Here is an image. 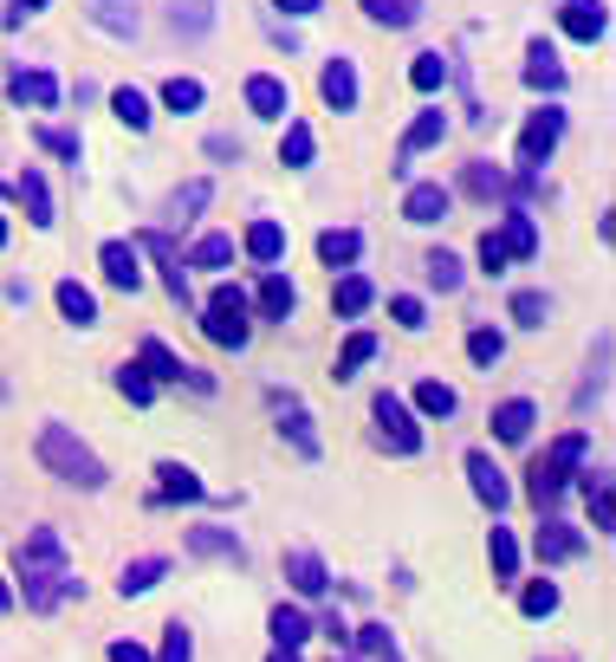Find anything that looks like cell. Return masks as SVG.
<instances>
[{
	"label": "cell",
	"mask_w": 616,
	"mask_h": 662,
	"mask_svg": "<svg viewBox=\"0 0 616 662\" xmlns=\"http://www.w3.org/2000/svg\"><path fill=\"white\" fill-rule=\"evenodd\" d=\"M169 26L189 33V40H202L208 26H214V0H169Z\"/></svg>",
	"instance_id": "obj_26"
},
{
	"label": "cell",
	"mask_w": 616,
	"mask_h": 662,
	"mask_svg": "<svg viewBox=\"0 0 616 662\" xmlns=\"http://www.w3.org/2000/svg\"><path fill=\"white\" fill-rule=\"evenodd\" d=\"M370 358H377V338H370V332H350V338H344V351H338V377H357V370L370 364Z\"/></svg>",
	"instance_id": "obj_38"
},
{
	"label": "cell",
	"mask_w": 616,
	"mask_h": 662,
	"mask_svg": "<svg viewBox=\"0 0 616 662\" xmlns=\"http://www.w3.org/2000/svg\"><path fill=\"white\" fill-rule=\"evenodd\" d=\"M468 358H474L480 370H493V364H500V358H506V338L480 325V332H468Z\"/></svg>",
	"instance_id": "obj_42"
},
{
	"label": "cell",
	"mask_w": 616,
	"mask_h": 662,
	"mask_svg": "<svg viewBox=\"0 0 616 662\" xmlns=\"http://www.w3.org/2000/svg\"><path fill=\"white\" fill-rule=\"evenodd\" d=\"M448 202H455V195H448L441 182H415L410 195H403V215L428 227V221H441V215H448Z\"/></svg>",
	"instance_id": "obj_14"
},
{
	"label": "cell",
	"mask_w": 616,
	"mask_h": 662,
	"mask_svg": "<svg viewBox=\"0 0 616 662\" xmlns=\"http://www.w3.org/2000/svg\"><path fill=\"white\" fill-rule=\"evenodd\" d=\"M117 390H124L131 403H149V396H156V377H149L143 364H124L117 370Z\"/></svg>",
	"instance_id": "obj_48"
},
{
	"label": "cell",
	"mask_w": 616,
	"mask_h": 662,
	"mask_svg": "<svg viewBox=\"0 0 616 662\" xmlns=\"http://www.w3.org/2000/svg\"><path fill=\"white\" fill-rule=\"evenodd\" d=\"M468 487L480 494V507L493 519L506 514V501H513V487H506V474L493 468V455H468Z\"/></svg>",
	"instance_id": "obj_7"
},
{
	"label": "cell",
	"mask_w": 616,
	"mask_h": 662,
	"mask_svg": "<svg viewBox=\"0 0 616 662\" xmlns=\"http://www.w3.org/2000/svg\"><path fill=\"white\" fill-rule=\"evenodd\" d=\"M59 312H66L71 325H98V299L85 293L78 280H59Z\"/></svg>",
	"instance_id": "obj_34"
},
{
	"label": "cell",
	"mask_w": 616,
	"mask_h": 662,
	"mask_svg": "<svg viewBox=\"0 0 616 662\" xmlns=\"http://www.w3.org/2000/svg\"><path fill=\"white\" fill-rule=\"evenodd\" d=\"M143 254H156V260H163V287H169V299H176V305H189V273H182V254H176L163 234H143Z\"/></svg>",
	"instance_id": "obj_12"
},
{
	"label": "cell",
	"mask_w": 616,
	"mask_h": 662,
	"mask_svg": "<svg viewBox=\"0 0 616 662\" xmlns=\"http://www.w3.org/2000/svg\"><path fill=\"white\" fill-rule=\"evenodd\" d=\"M7 604H13V591H7V585H0V610H7Z\"/></svg>",
	"instance_id": "obj_60"
},
{
	"label": "cell",
	"mask_w": 616,
	"mask_h": 662,
	"mask_svg": "<svg viewBox=\"0 0 616 662\" xmlns=\"http://www.w3.org/2000/svg\"><path fill=\"white\" fill-rule=\"evenodd\" d=\"M578 546H584V539H578V532H571L564 519L539 514V559H546V565H558V559H571Z\"/></svg>",
	"instance_id": "obj_18"
},
{
	"label": "cell",
	"mask_w": 616,
	"mask_h": 662,
	"mask_svg": "<svg viewBox=\"0 0 616 662\" xmlns=\"http://www.w3.org/2000/svg\"><path fill=\"white\" fill-rule=\"evenodd\" d=\"M189 260H195V267H208V273H221V267L234 260V234H202Z\"/></svg>",
	"instance_id": "obj_40"
},
{
	"label": "cell",
	"mask_w": 616,
	"mask_h": 662,
	"mask_svg": "<svg viewBox=\"0 0 616 662\" xmlns=\"http://www.w3.org/2000/svg\"><path fill=\"white\" fill-rule=\"evenodd\" d=\"M357 254H363V234H357V227H325V234H318V260H325L332 273L350 267Z\"/></svg>",
	"instance_id": "obj_17"
},
{
	"label": "cell",
	"mask_w": 616,
	"mask_h": 662,
	"mask_svg": "<svg viewBox=\"0 0 616 662\" xmlns=\"http://www.w3.org/2000/svg\"><path fill=\"white\" fill-rule=\"evenodd\" d=\"M46 7H53V0H7V7H0V26H26V20L46 13Z\"/></svg>",
	"instance_id": "obj_54"
},
{
	"label": "cell",
	"mask_w": 616,
	"mask_h": 662,
	"mask_svg": "<svg viewBox=\"0 0 616 662\" xmlns=\"http://www.w3.org/2000/svg\"><path fill=\"white\" fill-rule=\"evenodd\" d=\"M357 650H363L370 662H403V657H396V643H390V630H383V624H363V630H357Z\"/></svg>",
	"instance_id": "obj_45"
},
{
	"label": "cell",
	"mask_w": 616,
	"mask_h": 662,
	"mask_svg": "<svg viewBox=\"0 0 616 662\" xmlns=\"http://www.w3.org/2000/svg\"><path fill=\"white\" fill-rule=\"evenodd\" d=\"M279 13H318V0H273Z\"/></svg>",
	"instance_id": "obj_58"
},
{
	"label": "cell",
	"mask_w": 616,
	"mask_h": 662,
	"mask_svg": "<svg viewBox=\"0 0 616 662\" xmlns=\"http://www.w3.org/2000/svg\"><path fill=\"white\" fill-rule=\"evenodd\" d=\"M202 78H169V85H163V104H169V111H176V117H195V111H202Z\"/></svg>",
	"instance_id": "obj_32"
},
{
	"label": "cell",
	"mask_w": 616,
	"mask_h": 662,
	"mask_svg": "<svg viewBox=\"0 0 616 662\" xmlns=\"http://www.w3.org/2000/svg\"><path fill=\"white\" fill-rule=\"evenodd\" d=\"M273 662H299V657H292V650H273Z\"/></svg>",
	"instance_id": "obj_59"
},
{
	"label": "cell",
	"mask_w": 616,
	"mask_h": 662,
	"mask_svg": "<svg viewBox=\"0 0 616 662\" xmlns=\"http://www.w3.org/2000/svg\"><path fill=\"white\" fill-rule=\"evenodd\" d=\"M202 332L221 351H240L247 345V293L240 287H214V299H208V312H202Z\"/></svg>",
	"instance_id": "obj_4"
},
{
	"label": "cell",
	"mask_w": 616,
	"mask_h": 662,
	"mask_svg": "<svg viewBox=\"0 0 616 662\" xmlns=\"http://www.w3.org/2000/svg\"><path fill=\"white\" fill-rule=\"evenodd\" d=\"M53 98H59V78H53V72H13V104L46 111Z\"/></svg>",
	"instance_id": "obj_21"
},
{
	"label": "cell",
	"mask_w": 616,
	"mask_h": 662,
	"mask_svg": "<svg viewBox=\"0 0 616 662\" xmlns=\"http://www.w3.org/2000/svg\"><path fill=\"white\" fill-rule=\"evenodd\" d=\"M468 189H474V195H513V189H506V176H500V169H486V162L468 169Z\"/></svg>",
	"instance_id": "obj_52"
},
{
	"label": "cell",
	"mask_w": 616,
	"mask_h": 662,
	"mask_svg": "<svg viewBox=\"0 0 616 662\" xmlns=\"http://www.w3.org/2000/svg\"><path fill=\"white\" fill-rule=\"evenodd\" d=\"M279 436L292 441L305 461H318V436H312V416H305V403H279Z\"/></svg>",
	"instance_id": "obj_15"
},
{
	"label": "cell",
	"mask_w": 616,
	"mask_h": 662,
	"mask_svg": "<svg viewBox=\"0 0 616 662\" xmlns=\"http://www.w3.org/2000/svg\"><path fill=\"white\" fill-rule=\"evenodd\" d=\"M428 287H441V293H455V287H461V260H455L448 247H435V254H428Z\"/></svg>",
	"instance_id": "obj_46"
},
{
	"label": "cell",
	"mask_w": 616,
	"mask_h": 662,
	"mask_svg": "<svg viewBox=\"0 0 616 662\" xmlns=\"http://www.w3.org/2000/svg\"><path fill=\"white\" fill-rule=\"evenodd\" d=\"M564 33H571V40H604V33H611V13L591 7V0H564Z\"/></svg>",
	"instance_id": "obj_16"
},
{
	"label": "cell",
	"mask_w": 616,
	"mask_h": 662,
	"mask_svg": "<svg viewBox=\"0 0 616 662\" xmlns=\"http://www.w3.org/2000/svg\"><path fill=\"white\" fill-rule=\"evenodd\" d=\"M137 358H143V370H149V377H163V383H169V377H189V370H182V358H176L163 338H143Z\"/></svg>",
	"instance_id": "obj_37"
},
{
	"label": "cell",
	"mask_w": 616,
	"mask_h": 662,
	"mask_svg": "<svg viewBox=\"0 0 616 662\" xmlns=\"http://www.w3.org/2000/svg\"><path fill=\"white\" fill-rule=\"evenodd\" d=\"M370 416H377V436L390 441L396 455H415V448H422V429H415V416L403 409V396H390V390H383V396L370 403Z\"/></svg>",
	"instance_id": "obj_6"
},
{
	"label": "cell",
	"mask_w": 616,
	"mask_h": 662,
	"mask_svg": "<svg viewBox=\"0 0 616 662\" xmlns=\"http://www.w3.org/2000/svg\"><path fill=\"white\" fill-rule=\"evenodd\" d=\"M318 91H325L332 111H350V104H357V66H350V59H332V66L318 72Z\"/></svg>",
	"instance_id": "obj_13"
},
{
	"label": "cell",
	"mask_w": 616,
	"mask_h": 662,
	"mask_svg": "<svg viewBox=\"0 0 616 662\" xmlns=\"http://www.w3.org/2000/svg\"><path fill=\"white\" fill-rule=\"evenodd\" d=\"M533 416H539V409H533L526 396H513V403L493 409V436H500V441H526V436H533Z\"/></svg>",
	"instance_id": "obj_20"
},
{
	"label": "cell",
	"mask_w": 616,
	"mask_h": 662,
	"mask_svg": "<svg viewBox=\"0 0 616 662\" xmlns=\"http://www.w3.org/2000/svg\"><path fill=\"white\" fill-rule=\"evenodd\" d=\"M564 137V111L558 104H539L533 117H526V131H519V162H526V182L546 169V156H551V144Z\"/></svg>",
	"instance_id": "obj_5"
},
{
	"label": "cell",
	"mask_w": 616,
	"mask_h": 662,
	"mask_svg": "<svg viewBox=\"0 0 616 662\" xmlns=\"http://www.w3.org/2000/svg\"><path fill=\"white\" fill-rule=\"evenodd\" d=\"M506 267H513V260H506V247H500V234L486 227V234H480V273L493 280V273H506Z\"/></svg>",
	"instance_id": "obj_51"
},
{
	"label": "cell",
	"mask_w": 616,
	"mask_h": 662,
	"mask_svg": "<svg viewBox=\"0 0 616 662\" xmlns=\"http://www.w3.org/2000/svg\"><path fill=\"white\" fill-rule=\"evenodd\" d=\"M40 149H53V156H71V162H78V137H71V131H53V124H40Z\"/></svg>",
	"instance_id": "obj_55"
},
{
	"label": "cell",
	"mask_w": 616,
	"mask_h": 662,
	"mask_svg": "<svg viewBox=\"0 0 616 662\" xmlns=\"http://www.w3.org/2000/svg\"><path fill=\"white\" fill-rule=\"evenodd\" d=\"M111 662H149V650L131 643V637H117V643H111Z\"/></svg>",
	"instance_id": "obj_57"
},
{
	"label": "cell",
	"mask_w": 616,
	"mask_h": 662,
	"mask_svg": "<svg viewBox=\"0 0 616 662\" xmlns=\"http://www.w3.org/2000/svg\"><path fill=\"white\" fill-rule=\"evenodd\" d=\"M370 280H363V273H344L338 280V293H332V312H338V318H363V312H370Z\"/></svg>",
	"instance_id": "obj_28"
},
{
	"label": "cell",
	"mask_w": 616,
	"mask_h": 662,
	"mask_svg": "<svg viewBox=\"0 0 616 662\" xmlns=\"http://www.w3.org/2000/svg\"><path fill=\"white\" fill-rule=\"evenodd\" d=\"M0 240H7V221H0Z\"/></svg>",
	"instance_id": "obj_62"
},
{
	"label": "cell",
	"mask_w": 616,
	"mask_h": 662,
	"mask_svg": "<svg viewBox=\"0 0 616 662\" xmlns=\"http://www.w3.org/2000/svg\"><path fill=\"white\" fill-rule=\"evenodd\" d=\"M332 662H357V657H332Z\"/></svg>",
	"instance_id": "obj_61"
},
{
	"label": "cell",
	"mask_w": 616,
	"mask_h": 662,
	"mask_svg": "<svg viewBox=\"0 0 616 662\" xmlns=\"http://www.w3.org/2000/svg\"><path fill=\"white\" fill-rule=\"evenodd\" d=\"M513 318H519V325H546V318H551V299H546V293H513Z\"/></svg>",
	"instance_id": "obj_50"
},
{
	"label": "cell",
	"mask_w": 616,
	"mask_h": 662,
	"mask_svg": "<svg viewBox=\"0 0 616 662\" xmlns=\"http://www.w3.org/2000/svg\"><path fill=\"white\" fill-rule=\"evenodd\" d=\"M20 591H26V610H59L66 597H85V579L66 565V546H59V532L53 526H40V532H26V546H20Z\"/></svg>",
	"instance_id": "obj_1"
},
{
	"label": "cell",
	"mask_w": 616,
	"mask_h": 662,
	"mask_svg": "<svg viewBox=\"0 0 616 662\" xmlns=\"http://www.w3.org/2000/svg\"><path fill=\"white\" fill-rule=\"evenodd\" d=\"M312 630H318V624H312L305 610H292V604H279V610H273V643H279V650H299Z\"/></svg>",
	"instance_id": "obj_30"
},
{
	"label": "cell",
	"mask_w": 616,
	"mask_h": 662,
	"mask_svg": "<svg viewBox=\"0 0 616 662\" xmlns=\"http://www.w3.org/2000/svg\"><path fill=\"white\" fill-rule=\"evenodd\" d=\"M410 85H415V91H435V85H448V59H441V53H422V59L410 66Z\"/></svg>",
	"instance_id": "obj_47"
},
{
	"label": "cell",
	"mask_w": 616,
	"mask_h": 662,
	"mask_svg": "<svg viewBox=\"0 0 616 662\" xmlns=\"http://www.w3.org/2000/svg\"><path fill=\"white\" fill-rule=\"evenodd\" d=\"M85 13L111 33V40H137V26H143V7L137 0H85Z\"/></svg>",
	"instance_id": "obj_9"
},
{
	"label": "cell",
	"mask_w": 616,
	"mask_h": 662,
	"mask_svg": "<svg viewBox=\"0 0 616 662\" xmlns=\"http://www.w3.org/2000/svg\"><path fill=\"white\" fill-rule=\"evenodd\" d=\"M279 156H285V169H312V124H285Z\"/></svg>",
	"instance_id": "obj_39"
},
{
	"label": "cell",
	"mask_w": 616,
	"mask_h": 662,
	"mask_svg": "<svg viewBox=\"0 0 616 662\" xmlns=\"http://www.w3.org/2000/svg\"><path fill=\"white\" fill-rule=\"evenodd\" d=\"M189 657H195L189 624H169V630H163V657H156V662H189Z\"/></svg>",
	"instance_id": "obj_49"
},
{
	"label": "cell",
	"mask_w": 616,
	"mask_h": 662,
	"mask_svg": "<svg viewBox=\"0 0 616 662\" xmlns=\"http://www.w3.org/2000/svg\"><path fill=\"white\" fill-rule=\"evenodd\" d=\"M40 461H46L59 481H78V487H104V481H111V474H104V461L71 436L66 423H46V429H40Z\"/></svg>",
	"instance_id": "obj_2"
},
{
	"label": "cell",
	"mask_w": 616,
	"mask_h": 662,
	"mask_svg": "<svg viewBox=\"0 0 616 662\" xmlns=\"http://www.w3.org/2000/svg\"><path fill=\"white\" fill-rule=\"evenodd\" d=\"M111 111H117V117H124L131 131H149V98H143L137 85H124V91L111 98Z\"/></svg>",
	"instance_id": "obj_41"
},
{
	"label": "cell",
	"mask_w": 616,
	"mask_h": 662,
	"mask_svg": "<svg viewBox=\"0 0 616 662\" xmlns=\"http://www.w3.org/2000/svg\"><path fill=\"white\" fill-rule=\"evenodd\" d=\"M448 137V117H441V104H428L422 117L410 124V137H403V156H396V169H410V156H422V149H435Z\"/></svg>",
	"instance_id": "obj_11"
},
{
	"label": "cell",
	"mask_w": 616,
	"mask_h": 662,
	"mask_svg": "<svg viewBox=\"0 0 616 662\" xmlns=\"http://www.w3.org/2000/svg\"><path fill=\"white\" fill-rule=\"evenodd\" d=\"M500 247H506V260H533V254H539V234H533V215H526V209H513V215H506Z\"/></svg>",
	"instance_id": "obj_19"
},
{
	"label": "cell",
	"mask_w": 616,
	"mask_h": 662,
	"mask_svg": "<svg viewBox=\"0 0 616 662\" xmlns=\"http://www.w3.org/2000/svg\"><path fill=\"white\" fill-rule=\"evenodd\" d=\"M292 305H299V293H292V280H279V273H267V280H260V312H267V318H292Z\"/></svg>",
	"instance_id": "obj_36"
},
{
	"label": "cell",
	"mask_w": 616,
	"mask_h": 662,
	"mask_svg": "<svg viewBox=\"0 0 616 662\" xmlns=\"http://www.w3.org/2000/svg\"><path fill=\"white\" fill-rule=\"evenodd\" d=\"M156 474H163V501H202V481H195L182 461H163Z\"/></svg>",
	"instance_id": "obj_35"
},
{
	"label": "cell",
	"mask_w": 616,
	"mask_h": 662,
	"mask_svg": "<svg viewBox=\"0 0 616 662\" xmlns=\"http://www.w3.org/2000/svg\"><path fill=\"white\" fill-rule=\"evenodd\" d=\"M390 312H396V325H403V332H422V318H428V312H422V299H390Z\"/></svg>",
	"instance_id": "obj_56"
},
{
	"label": "cell",
	"mask_w": 616,
	"mask_h": 662,
	"mask_svg": "<svg viewBox=\"0 0 616 662\" xmlns=\"http://www.w3.org/2000/svg\"><path fill=\"white\" fill-rule=\"evenodd\" d=\"M415 409H422V416H441V423H448V416H455V390H448L441 377H422V383H415Z\"/></svg>",
	"instance_id": "obj_31"
},
{
	"label": "cell",
	"mask_w": 616,
	"mask_h": 662,
	"mask_svg": "<svg viewBox=\"0 0 616 662\" xmlns=\"http://www.w3.org/2000/svg\"><path fill=\"white\" fill-rule=\"evenodd\" d=\"M285 104H292L285 78H273V72H254V78H247V111H254V117L279 124V117H285Z\"/></svg>",
	"instance_id": "obj_10"
},
{
	"label": "cell",
	"mask_w": 616,
	"mask_h": 662,
	"mask_svg": "<svg viewBox=\"0 0 616 662\" xmlns=\"http://www.w3.org/2000/svg\"><path fill=\"white\" fill-rule=\"evenodd\" d=\"M240 247H247V254H254L260 267H279V254H285V227H279V221H254Z\"/></svg>",
	"instance_id": "obj_23"
},
{
	"label": "cell",
	"mask_w": 616,
	"mask_h": 662,
	"mask_svg": "<svg viewBox=\"0 0 616 662\" xmlns=\"http://www.w3.org/2000/svg\"><path fill=\"white\" fill-rule=\"evenodd\" d=\"M584 455H591V441H584V436H564V441L546 455V461L526 474V487H533V507H539V514H551V507H558V494H564V481L578 474V461H584Z\"/></svg>",
	"instance_id": "obj_3"
},
{
	"label": "cell",
	"mask_w": 616,
	"mask_h": 662,
	"mask_svg": "<svg viewBox=\"0 0 616 662\" xmlns=\"http://www.w3.org/2000/svg\"><path fill=\"white\" fill-rule=\"evenodd\" d=\"M363 13L377 26H415L422 20V0H363Z\"/></svg>",
	"instance_id": "obj_33"
},
{
	"label": "cell",
	"mask_w": 616,
	"mask_h": 662,
	"mask_svg": "<svg viewBox=\"0 0 616 662\" xmlns=\"http://www.w3.org/2000/svg\"><path fill=\"white\" fill-rule=\"evenodd\" d=\"M526 85H533V91H564V66H558V53H551L546 40L526 53Z\"/></svg>",
	"instance_id": "obj_22"
},
{
	"label": "cell",
	"mask_w": 616,
	"mask_h": 662,
	"mask_svg": "<svg viewBox=\"0 0 616 662\" xmlns=\"http://www.w3.org/2000/svg\"><path fill=\"white\" fill-rule=\"evenodd\" d=\"M104 280L117 287V293H137L143 287V247H131V240H104Z\"/></svg>",
	"instance_id": "obj_8"
},
{
	"label": "cell",
	"mask_w": 616,
	"mask_h": 662,
	"mask_svg": "<svg viewBox=\"0 0 616 662\" xmlns=\"http://www.w3.org/2000/svg\"><path fill=\"white\" fill-rule=\"evenodd\" d=\"M519 610H526V617H551V610H558V585H551V579H533V585L519 591Z\"/></svg>",
	"instance_id": "obj_44"
},
{
	"label": "cell",
	"mask_w": 616,
	"mask_h": 662,
	"mask_svg": "<svg viewBox=\"0 0 616 662\" xmlns=\"http://www.w3.org/2000/svg\"><path fill=\"white\" fill-rule=\"evenodd\" d=\"M163 572H169V565H163V559H137V565H131V572H124V579H117V591H124V597H137V591L163 585Z\"/></svg>",
	"instance_id": "obj_43"
},
{
	"label": "cell",
	"mask_w": 616,
	"mask_h": 662,
	"mask_svg": "<svg viewBox=\"0 0 616 662\" xmlns=\"http://www.w3.org/2000/svg\"><path fill=\"white\" fill-rule=\"evenodd\" d=\"M189 552H202V559H240V539L221 532V526H189Z\"/></svg>",
	"instance_id": "obj_29"
},
{
	"label": "cell",
	"mask_w": 616,
	"mask_h": 662,
	"mask_svg": "<svg viewBox=\"0 0 616 662\" xmlns=\"http://www.w3.org/2000/svg\"><path fill=\"white\" fill-rule=\"evenodd\" d=\"M486 559H493V579H519V539L493 519V532H486Z\"/></svg>",
	"instance_id": "obj_27"
},
{
	"label": "cell",
	"mask_w": 616,
	"mask_h": 662,
	"mask_svg": "<svg viewBox=\"0 0 616 662\" xmlns=\"http://www.w3.org/2000/svg\"><path fill=\"white\" fill-rule=\"evenodd\" d=\"M13 189H20V202H26L33 227H53V189H46V176H40V169H26Z\"/></svg>",
	"instance_id": "obj_24"
},
{
	"label": "cell",
	"mask_w": 616,
	"mask_h": 662,
	"mask_svg": "<svg viewBox=\"0 0 616 662\" xmlns=\"http://www.w3.org/2000/svg\"><path fill=\"white\" fill-rule=\"evenodd\" d=\"M285 579L305 591V597H318V591H325V559L299 546V552H285Z\"/></svg>",
	"instance_id": "obj_25"
},
{
	"label": "cell",
	"mask_w": 616,
	"mask_h": 662,
	"mask_svg": "<svg viewBox=\"0 0 616 662\" xmlns=\"http://www.w3.org/2000/svg\"><path fill=\"white\" fill-rule=\"evenodd\" d=\"M208 195H214V182H189V189L176 195V215H182V221H195V215L208 209Z\"/></svg>",
	"instance_id": "obj_53"
}]
</instances>
